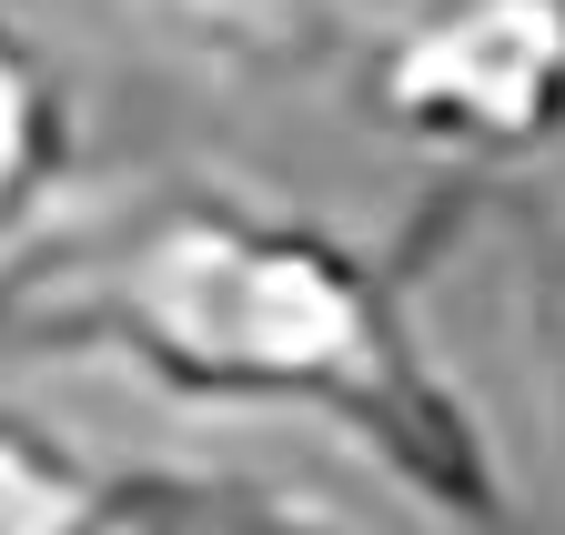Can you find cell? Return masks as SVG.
Listing matches in <instances>:
<instances>
[{"label":"cell","instance_id":"1","mask_svg":"<svg viewBox=\"0 0 565 535\" xmlns=\"http://www.w3.org/2000/svg\"><path fill=\"white\" fill-rule=\"evenodd\" d=\"M0 364L111 374L223 435H303L384 515H515L494 425L404 283L323 213L223 172L71 192L0 253Z\"/></svg>","mask_w":565,"mask_h":535},{"label":"cell","instance_id":"2","mask_svg":"<svg viewBox=\"0 0 565 535\" xmlns=\"http://www.w3.org/2000/svg\"><path fill=\"white\" fill-rule=\"evenodd\" d=\"M364 111L465 172L545 162L565 142V0H394L364 31Z\"/></svg>","mask_w":565,"mask_h":535},{"label":"cell","instance_id":"3","mask_svg":"<svg viewBox=\"0 0 565 535\" xmlns=\"http://www.w3.org/2000/svg\"><path fill=\"white\" fill-rule=\"evenodd\" d=\"M82 72L71 51L0 0V253H21L82 182Z\"/></svg>","mask_w":565,"mask_h":535},{"label":"cell","instance_id":"4","mask_svg":"<svg viewBox=\"0 0 565 535\" xmlns=\"http://www.w3.org/2000/svg\"><path fill=\"white\" fill-rule=\"evenodd\" d=\"M141 525V445H92L51 405L0 394V535Z\"/></svg>","mask_w":565,"mask_h":535},{"label":"cell","instance_id":"5","mask_svg":"<svg viewBox=\"0 0 565 535\" xmlns=\"http://www.w3.org/2000/svg\"><path fill=\"white\" fill-rule=\"evenodd\" d=\"M131 11L223 72H313L333 51H364L394 0H131Z\"/></svg>","mask_w":565,"mask_h":535},{"label":"cell","instance_id":"6","mask_svg":"<svg viewBox=\"0 0 565 535\" xmlns=\"http://www.w3.org/2000/svg\"><path fill=\"white\" fill-rule=\"evenodd\" d=\"M515 303H525V354H535L555 454H565V213H525L515 223Z\"/></svg>","mask_w":565,"mask_h":535}]
</instances>
